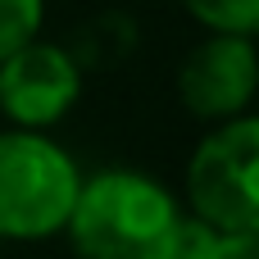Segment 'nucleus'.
<instances>
[{
	"instance_id": "f257e3e1",
	"label": "nucleus",
	"mask_w": 259,
	"mask_h": 259,
	"mask_svg": "<svg viewBox=\"0 0 259 259\" xmlns=\"http://www.w3.org/2000/svg\"><path fill=\"white\" fill-rule=\"evenodd\" d=\"M64 228L82 259H173L182 237L173 196L146 173H96Z\"/></svg>"
},
{
	"instance_id": "f03ea898",
	"label": "nucleus",
	"mask_w": 259,
	"mask_h": 259,
	"mask_svg": "<svg viewBox=\"0 0 259 259\" xmlns=\"http://www.w3.org/2000/svg\"><path fill=\"white\" fill-rule=\"evenodd\" d=\"M73 159L36 132H0V237L36 241L68 223L77 200Z\"/></svg>"
},
{
	"instance_id": "7ed1b4c3",
	"label": "nucleus",
	"mask_w": 259,
	"mask_h": 259,
	"mask_svg": "<svg viewBox=\"0 0 259 259\" xmlns=\"http://www.w3.org/2000/svg\"><path fill=\"white\" fill-rule=\"evenodd\" d=\"M187 191L209 232H259V118H228L205 137Z\"/></svg>"
},
{
	"instance_id": "20e7f679",
	"label": "nucleus",
	"mask_w": 259,
	"mask_h": 259,
	"mask_svg": "<svg viewBox=\"0 0 259 259\" xmlns=\"http://www.w3.org/2000/svg\"><path fill=\"white\" fill-rule=\"evenodd\" d=\"M259 87V55L250 36L219 32L200 41L178 73V96L196 118H237Z\"/></svg>"
},
{
	"instance_id": "39448f33",
	"label": "nucleus",
	"mask_w": 259,
	"mask_h": 259,
	"mask_svg": "<svg viewBox=\"0 0 259 259\" xmlns=\"http://www.w3.org/2000/svg\"><path fill=\"white\" fill-rule=\"evenodd\" d=\"M82 91L77 64L46 41L18 46L9 59H0V109L23 127H50L59 123Z\"/></svg>"
},
{
	"instance_id": "423d86ee",
	"label": "nucleus",
	"mask_w": 259,
	"mask_h": 259,
	"mask_svg": "<svg viewBox=\"0 0 259 259\" xmlns=\"http://www.w3.org/2000/svg\"><path fill=\"white\" fill-rule=\"evenodd\" d=\"M173 259H259V232H191L182 228Z\"/></svg>"
},
{
	"instance_id": "0eeeda50",
	"label": "nucleus",
	"mask_w": 259,
	"mask_h": 259,
	"mask_svg": "<svg viewBox=\"0 0 259 259\" xmlns=\"http://www.w3.org/2000/svg\"><path fill=\"white\" fill-rule=\"evenodd\" d=\"M182 5L214 32H232V36L259 32V0H182Z\"/></svg>"
},
{
	"instance_id": "6e6552de",
	"label": "nucleus",
	"mask_w": 259,
	"mask_h": 259,
	"mask_svg": "<svg viewBox=\"0 0 259 259\" xmlns=\"http://www.w3.org/2000/svg\"><path fill=\"white\" fill-rule=\"evenodd\" d=\"M41 27V0H0V59L27 46Z\"/></svg>"
}]
</instances>
